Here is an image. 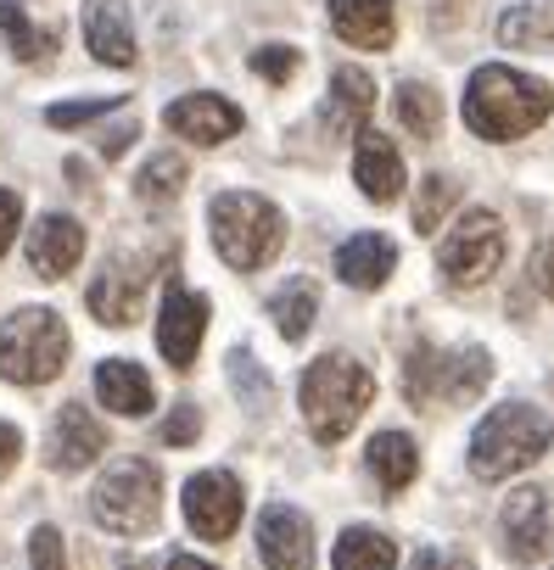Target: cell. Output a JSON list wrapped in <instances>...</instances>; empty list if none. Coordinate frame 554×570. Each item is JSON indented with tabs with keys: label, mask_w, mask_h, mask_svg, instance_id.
Masks as SVG:
<instances>
[{
	"label": "cell",
	"mask_w": 554,
	"mask_h": 570,
	"mask_svg": "<svg viewBox=\"0 0 554 570\" xmlns=\"http://www.w3.org/2000/svg\"><path fill=\"white\" fill-rule=\"evenodd\" d=\"M548 112H554V90L521 68L487 62L465 85V124L482 140H521L537 124H548Z\"/></svg>",
	"instance_id": "1"
},
{
	"label": "cell",
	"mask_w": 554,
	"mask_h": 570,
	"mask_svg": "<svg viewBox=\"0 0 554 570\" xmlns=\"http://www.w3.org/2000/svg\"><path fill=\"white\" fill-rule=\"evenodd\" d=\"M303 420H309V431H314V442H342L353 425H359V414L370 409V397H376V381H370V370L359 364V358H348V353H325L320 364H309V375H303Z\"/></svg>",
	"instance_id": "2"
},
{
	"label": "cell",
	"mask_w": 554,
	"mask_h": 570,
	"mask_svg": "<svg viewBox=\"0 0 554 570\" xmlns=\"http://www.w3.org/2000/svg\"><path fill=\"white\" fill-rule=\"evenodd\" d=\"M554 442V420L532 403H504L470 431V470L482 481H504L526 464H537Z\"/></svg>",
	"instance_id": "3"
},
{
	"label": "cell",
	"mask_w": 554,
	"mask_h": 570,
	"mask_svg": "<svg viewBox=\"0 0 554 570\" xmlns=\"http://www.w3.org/2000/svg\"><path fill=\"white\" fill-rule=\"evenodd\" d=\"M207 224H213L218 257H224L230 268H241V274L263 268L274 252H281V240H286L281 207L263 202V196H252V190H224V196H213Z\"/></svg>",
	"instance_id": "4"
},
{
	"label": "cell",
	"mask_w": 554,
	"mask_h": 570,
	"mask_svg": "<svg viewBox=\"0 0 554 570\" xmlns=\"http://www.w3.org/2000/svg\"><path fill=\"white\" fill-rule=\"evenodd\" d=\"M68 364V325L51 308H18L0 325V375L18 386H46Z\"/></svg>",
	"instance_id": "5"
},
{
	"label": "cell",
	"mask_w": 554,
	"mask_h": 570,
	"mask_svg": "<svg viewBox=\"0 0 554 570\" xmlns=\"http://www.w3.org/2000/svg\"><path fill=\"white\" fill-rule=\"evenodd\" d=\"M493 375V358L487 347H454V353H437V347H409V364H404V397L409 403H465L487 386Z\"/></svg>",
	"instance_id": "6"
},
{
	"label": "cell",
	"mask_w": 554,
	"mask_h": 570,
	"mask_svg": "<svg viewBox=\"0 0 554 570\" xmlns=\"http://www.w3.org/2000/svg\"><path fill=\"white\" fill-rule=\"evenodd\" d=\"M157 509H163V475L146 464V459H118L96 492H90V514L118 531V537H140L157 525Z\"/></svg>",
	"instance_id": "7"
},
{
	"label": "cell",
	"mask_w": 554,
	"mask_h": 570,
	"mask_svg": "<svg viewBox=\"0 0 554 570\" xmlns=\"http://www.w3.org/2000/svg\"><path fill=\"white\" fill-rule=\"evenodd\" d=\"M498 263H504V224L487 207L465 213L437 246V268L448 285H482Z\"/></svg>",
	"instance_id": "8"
},
{
	"label": "cell",
	"mask_w": 554,
	"mask_h": 570,
	"mask_svg": "<svg viewBox=\"0 0 554 570\" xmlns=\"http://www.w3.org/2000/svg\"><path fill=\"white\" fill-rule=\"evenodd\" d=\"M185 520L196 537L224 542L241 525V481L230 470H202L185 481Z\"/></svg>",
	"instance_id": "9"
},
{
	"label": "cell",
	"mask_w": 554,
	"mask_h": 570,
	"mask_svg": "<svg viewBox=\"0 0 554 570\" xmlns=\"http://www.w3.org/2000/svg\"><path fill=\"white\" fill-rule=\"evenodd\" d=\"M498 531H504L509 559H521V564L543 559L548 542H554V503H548V492H543V487L509 492L504 509H498Z\"/></svg>",
	"instance_id": "10"
},
{
	"label": "cell",
	"mask_w": 554,
	"mask_h": 570,
	"mask_svg": "<svg viewBox=\"0 0 554 570\" xmlns=\"http://www.w3.org/2000/svg\"><path fill=\"white\" fill-rule=\"evenodd\" d=\"M257 553L269 570H314V525L292 503H269L257 514Z\"/></svg>",
	"instance_id": "11"
},
{
	"label": "cell",
	"mask_w": 554,
	"mask_h": 570,
	"mask_svg": "<svg viewBox=\"0 0 554 570\" xmlns=\"http://www.w3.org/2000/svg\"><path fill=\"white\" fill-rule=\"evenodd\" d=\"M202 336H207V297L202 292H185V285H168L163 314H157V347H163V358L174 370H191Z\"/></svg>",
	"instance_id": "12"
},
{
	"label": "cell",
	"mask_w": 554,
	"mask_h": 570,
	"mask_svg": "<svg viewBox=\"0 0 554 570\" xmlns=\"http://www.w3.org/2000/svg\"><path fill=\"white\" fill-rule=\"evenodd\" d=\"M146 263L140 257H113L96 285H90V314L101 325H135L140 320V297H146Z\"/></svg>",
	"instance_id": "13"
},
{
	"label": "cell",
	"mask_w": 554,
	"mask_h": 570,
	"mask_svg": "<svg viewBox=\"0 0 554 570\" xmlns=\"http://www.w3.org/2000/svg\"><path fill=\"white\" fill-rule=\"evenodd\" d=\"M163 124H168V135H179V140L218 146V140H230V135L241 129V107L202 90V96H179V101L163 112Z\"/></svg>",
	"instance_id": "14"
},
{
	"label": "cell",
	"mask_w": 554,
	"mask_h": 570,
	"mask_svg": "<svg viewBox=\"0 0 554 570\" xmlns=\"http://www.w3.org/2000/svg\"><path fill=\"white\" fill-rule=\"evenodd\" d=\"M85 257V224L68 218V213H46L35 229H29V268L40 279H62L74 274V263Z\"/></svg>",
	"instance_id": "15"
},
{
	"label": "cell",
	"mask_w": 554,
	"mask_h": 570,
	"mask_svg": "<svg viewBox=\"0 0 554 570\" xmlns=\"http://www.w3.org/2000/svg\"><path fill=\"white\" fill-rule=\"evenodd\" d=\"M331 29L359 51H387L398 35V0H331Z\"/></svg>",
	"instance_id": "16"
},
{
	"label": "cell",
	"mask_w": 554,
	"mask_h": 570,
	"mask_svg": "<svg viewBox=\"0 0 554 570\" xmlns=\"http://www.w3.org/2000/svg\"><path fill=\"white\" fill-rule=\"evenodd\" d=\"M107 453V431L101 420L85 409V403H68L57 414V431H51V470H85Z\"/></svg>",
	"instance_id": "17"
},
{
	"label": "cell",
	"mask_w": 554,
	"mask_h": 570,
	"mask_svg": "<svg viewBox=\"0 0 554 570\" xmlns=\"http://www.w3.org/2000/svg\"><path fill=\"white\" fill-rule=\"evenodd\" d=\"M353 179H359V190L370 202H398V190H404V157H398V146L387 135L365 129L359 135V151H353Z\"/></svg>",
	"instance_id": "18"
},
{
	"label": "cell",
	"mask_w": 554,
	"mask_h": 570,
	"mask_svg": "<svg viewBox=\"0 0 554 570\" xmlns=\"http://www.w3.org/2000/svg\"><path fill=\"white\" fill-rule=\"evenodd\" d=\"M376 112V85L365 68H337L331 73V101H325V124L331 135H365Z\"/></svg>",
	"instance_id": "19"
},
{
	"label": "cell",
	"mask_w": 554,
	"mask_h": 570,
	"mask_svg": "<svg viewBox=\"0 0 554 570\" xmlns=\"http://www.w3.org/2000/svg\"><path fill=\"white\" fill-rule=\"evenodd\" d=\"M398 268V246L387 235H353L337 246V274L353 285V292H376V285H387Z\"/></svg>",
	"instance_id": "20"
},
{
	"label": "cell",
	"mask_w": 554,
	"mask_h": 570,
	"mask_svg": "<svg viewBox=\"0 0 554 570\" xmlns=\"http://www.w3.org/2000/svg\"><path fill=\"white\" fill-rule=\"evenodd\" d=\"M85 40L107 68L135 62V29H129V12L118 7V0H85Z\"/></svg>",
	"instance_id": "21"
},
{
	"label": "cell",
	"mask_w": 554,
	"mask_h": 570,
	"mask_svg": "<svg viewBox=\"0 0 554 570\" xmlns=\"http://www.w3.org/2000/svg\"><path fill=\"white\" fill-rule=\"evenodd\" d=\"M96 397H101L113 414L140 420V414H152V375H146L140 364H129V358H107V364L96 370Z\"/></svg>",
	"instance_id": "22"
},
{
	"label": "cell",
	"mask_w": 554,
	"mask_h": 570,
	"mask_svg": "<svg viewBox=\"0 0 554 570\" xmlns=\"http://www.w3.org/2000/svg\"><path fill=\"white\" fill-rule=\"evenodd\" d=\"M498 46L504 51L554 46V0H515V7L498 18Z\"/></svg>",
	"instance_id": "23"
},
{
	"label": "cell",
	"mask_w": 554,
	"mask_h": 570,
	"mask_svg": "<svg viewBox=\"0 0 554 570\" xmlns=\"http://www.w3.org/2000/svg\"><path fill=\"white\" fill-rule=\"evenodd\" d=\"M314 314H320V292H314V279H286L281 292L269 297V320L281 325L286 342H303L314 331Z\"/></svg>",
	"instance_id": "24"
},
{
	"label": "cell",
	"mask_w": 554,
	"mask_h": 570,
	"mask_svg": "<svg viewBox=\"0 0 554 570\" xmlns=\"http://www.w3.org/2000/svg\"><path fill=\"white\" fill-rule=\"evenodd\" d=\"M370 470H376V481H381L387 492H404V487L420 475V448H415L404 431H381V436L370 442Z\"/></svg>",
	"instance_id": "25"
},
{
	"label": "cell",
	"mask_w": 554,
	"mask_h": 570,
	"mask_svg": "<svg viewBox=\"0 0 554 570\" xmlns=\"http://www.w3.org/2000/svg\"><path fill=\"white\" fill-rule=\"evenodd\" d=\"M337 570H398V548L392 537L370 531V525H348L337 537V553H331Z\"/></svg>",
	"instance_id": "26"
},
{
	"label": "cell",
	"mask_w": 554,
	"mask_h": 570,
	"mask_svg": "<svg viewBox=\"0 0 554 570\" xmlns=\"http://www.w3.org/2000/svg\"><path fill=\"white\" fill-rule=\"evenodd\" d=\"M392 112H398V124H404L415 140H437V129H443V101H437L431 85L404 79L398 96H392Z\"/></svg>",
	"instance_id": "27"
},
{
	"label": "cell",
	"mask_w": 554,
	"mask_h": 570,
	"mask_svg": "<svg viewBox=\"0 0 554 570\" xmlns=\"http://www.w3.org/2000/svg\"><path fill=\"white\" fill-rule=\"evenodd\" d=\"M0 40H7V51H12L18 62H46L51 46H57V35H40V29L23 18L18 0H0Z\"/></svg>",
	"instance_id": "28"
},
{
	"label": "cell",
	"mask_w": 554,
	"mask_h": 570,
	"mask_svg": "<svg viewBox=\"0 0 554 570\" xmlns=\"http://www.w3.org/2000/svg\"><path fill=\"white\" fill-rule=\"evenodd\" d=\"M179 190H185V157H174V151H157V157L135 174V196L152 202V207L174 202Z\"/></svg>",
	"instance_id": "29"
},
{
	"label": "cell",
	"mask_w": 554,
	"mask_h": 570,
	"mask_svg": "<svg viewBox=\"0 0 554 570\" xmlns=\"http://www.w3.org/2000/svg\"><path fill=\"white\" fill-rule=\"evenodd\" d=\"M459 202V185L448 179V174H431V179H420V196H415V229H437L443 224V213Z\"/></svg>",
	"instance_id": "30"
},
{
	"label": "cell",
	"mask_w": 554,
	"mask_h": 570,
	"mask_svg": "<svg viewBox=\"0 0 554 570\" xmlns=\"http://www.w3.org/2000/svg\"><path fill=\"white\" fill-rule=\"evenodd\" d=\"M124 96H90V101H62V107H51L46 112V124L51 129H79V124H90V118H101V112H113Z\"/></svg>",
	"instance_id": "31"
},
{
	"label": "cell",
	"mask_w": 554,
	"mask_h": 570,
	"mask_svg": "<svg viewBox=\"0 0 554 570\" xmlns=\"http://www.w3.org/2000/svg\"><path fill=\"white\" fill-rule=\"evenodd\" d=\"M230 386L252 403V409H263L269 403V375H257V364H252V353H230Z\"/></svg>",
	"instance_id": "32"
},
{
	"label": "cell",
	"mask_w": 554,
	"mask_h": 570,
	"mask_svg": "<svg viewBox=\"0 0 554 570\" xmlns=\"http://www.w3.org/2000/svg\"><path fill=\"white\" fill-rule=\"evenodd\" d=\"M298 51L292 46H263V51H252V73L257 79H269V85H286L292 73H298Z\"/></svg>",
	"instance_id": "33"
},
{
	"label": "cell",
	"mask_w": 554,
	"mask_h": 570,
	"mask_svg": "<svg viewBox=\"0 0 554 570\" xmlns=\"http://www.w3.org/2000/svg\"><path fill=\"white\" fill-rule=\"evenodd\" d=\"M29 570H68V559H62V531H57V525H40V531L29 537Z\"/></svg>",
	"instance_id": "34"
},
{
	"label": "cell",
	"mask_w": 554,
	"mask_h": 570,
	"mask_svg": "<svg viewBox=\"0 0 554 570\" xmlns=\"http://www.w3.org/2000/svg\"><path fill=\"white\" fill-rule=\"evenodd\" d=\"M196 431H202V414H196V403H179V409L163 420V442H168V448H185V442H196Z\"/></svg>",
	"instance_id": "35"
},
{
	"label": "cell",
	"mask_w": 554,
	"mask_h": 570,
	"mask_svg": "<svg viewBox=\"0 0 554 570\" xmlns=\"http://www.w3.org/2000/svg\"><path fill=\"white\" fill-rule=\"evenodd\" d=\"M532 285H537V292L554 303V235H548V240L532 252Z\"/></svg>",
	"instance_id": "36"
},
{
	"label": "cell",
	"mask_w": 554,
	"mask_h": 570,
	"mask_svg": "<svg viewBox=\"0 0 554 570\" xmlns=\"http://www.w3.org/2000/svg\"><path fill=\"white\" fill-rule=\"evenodd\" d=\"M409 570H476V564L459 559V553H448V548H420V553L409 559Z\"/></svg>",
	"instance_id": "37"
},
{
	"label": "cell",
	"mask_w": 554,
	"mask_h": 570,
	"mask_svg": "<svg viewBox=\"0 0 554 570\" xmlns=\"http://www.w3.org/2000/svg\"><path fill=\"white\" fill-rule=\"evenodd\" d=\"M18 224H23V202H18V190H0V252L12 246Z\"/></svg>",
	"instance_id": "38"
},
{
	"label": "cell",
	"mask_w": 554,
	"mask_h": 570,
	"mask_svg": "<svg viewBox=\"0 0 554 570\" xmlns=\"http://www.w3.org/2000/svg\"><path fill=\"white\" fill-rule=\"evenodd\" d=\"M18 453H23V431L0 420V470H12V464H18Z\"/></svg>",
	"instance_id": "39"
},
{
	"label": "cell",
	"mask_w": 554,
	"mask_h": 570,
	"mask_svg": "<svg viewBox=\"0 0 554 570\" xmlns=\"http://www.w3.org/2000/svg\"><path fill=\"white\" fill-rule=\"evenodd\" d=\"M129 140H135V118H129V124H118V129H107V135H101V157H124V146H129Z\"/></svg>",
	"instance_id": "40"
},
{
	"label": "cell",
	"mask_w": 554,
	"mask_h": 570,
	"mask_svg": "<svg viewBox=\"0 0 554 570\" xmlns=\"http://www.w3.org/2000/svg\"><path fill=\"white\" fill-rule=\"evenodd\" d=\"M168 570H218V564H207V559H196V553H179V559H168Z\"/></svg>",
	"instance_id": "41"
}]
</instances>
